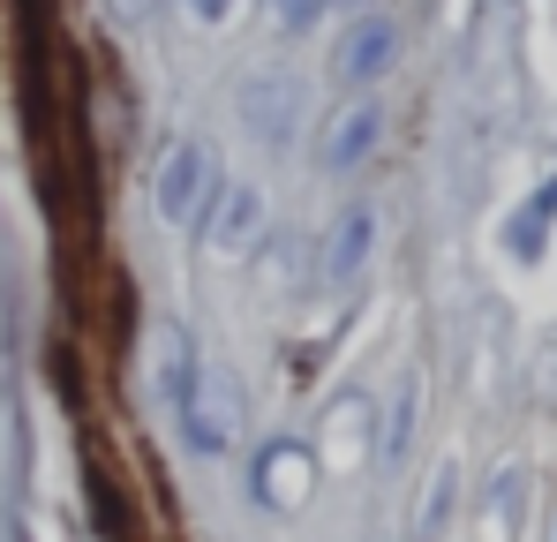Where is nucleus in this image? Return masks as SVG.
Masks as SVG:
<instances>
[{"label": "nucleus", "instance_id": "nucleus-9", "mask_svg": "<svg viewBox=\"0 0 557 542\" xmlns=\"http://www.w3.org/2000/svg\"><path fill=\"white\" fill-rule=\"evenodd\" d=\"M520 505H528V475L505 467V475L490 482V497H482V542H512L520 535Z\"/></svg>", "mask_w": 557, "mask_h": 542}, {"label": "nucleus", "instance_id": "nucleus-7", "mask_svg": "<svg viewBox=\"0 0 557 542\" xmlns=\"http://www.w3.org/2000/svg\"><path fill=\"white\" fill-rule=\"evenodd\" d=\"M376 136H384V113H376V106H347V113H332L324 144H317L324 174H355V167L376 151Z\"/></svg>", "mask_w": 557, "mask_h": 542}, {"label": "nucleus", "instance_id": "nucleus-4", "mask_svg": "<svg viewBox=\"0 0 557 542\" xmlns=\"http://www.w3.org/2000/svg\"><path fill=\"white\" fill-rule=\"evenodd\" d=\"M309 490H317V452H309V445L278 438V445L257 452V497H264L272 513H294V505H309Z\"/></svg>", "mask_w": 557, "mask_h": 542}, {"label": "nucleus", "instance_id": "nucleus-6", "mask_svg": "<svg viewBox=\"0 0 557 542\" xmlns=\"http://www.w3.org/2000/svg\"><path fill=\"white\" fill-rule=\"evenodd\" d=\"M370 249H376V211L370 204H347L332 219V234H324V286H347L355 271L370 264Z\"/></svg>", "mask_w": 557, "mask_h": 542}, {"label": "nucleus", "instance_id": "nucleus-11", "mask_svg": "<svg viewBox=\"0 0 557 542\" xmlns=\"http://www.w3.org/2000/svg\"><path fill=\"white\" fill-rule=\"evenodd\" d=\"M407 430H414V384H399V407H392V430H384V452H407Z\"/></svg>", "mask_w": 557, "mask_h": 542}, {"label": "nucleus", "instance_id": "nucleus-14", "mask_svg": "<svg viewBox=\"0 0 557 542\" xmlns=\"http://www.w3.org/2000/svg\"><path fill=\"white\" fill-rule=\"evenodd\" d=\"M106 8H113V15H144L151 0H106Z\"/></svg>", "mask_w": 557, "mask_h": 542}, {"label": "nucleus", "instance_id": "nucleus-12", "mask_svg": "<svg viewBox=\"0 0 557 542\" xmlns=\"http://www.w3.org/2000/svg\"><path fill=\"white\" fill-rule=\"evenodd\" d=\"M272 15L286 23V30H309V23L324 15V0H272Z\"/></svg>", "mask_w": 557, "mask_h": 542}, {"label": "nucleus", "instance_id": "nucleus-3", "mask_svg": "<svg viewBox=\"0 0 557 542\" xmlns=\"http://www.w3.org/2000/svg\"><path fill=\"white\" fill-rule=\"evenodd\" d=\"M392 61H399V23L384 8H355V23L339 30V53H332L339 84H376Z\"/></svg>", "mask_w": 557, "mask_h": 542}, {"label": "nucleus", "instance_id": "nucleus-13", "mask_svg": "<svg viewBox=\"0 0 557 542\" xmlns=\"http://www.w3.org/2000/svg\"><path fill=\"white\" fill-rule=\"evenodd\" d=\"M188 8H196L203 23H226V15H234V0H188Z\"/></svg>", "mask_w": 557, "mask_h": 542}, {"label": "nucleus", "instance_id": "nucleus-10", "mask_svg": "<svg viewBox=\"0 0 557 542\" xmlns=\"http://www.w3.org/2000/svg\"><path fill=\"white\" fill-rule=\"evenodd\" d=\"M445 513H453V467L430 482V497H422V542H437L445 535Z\"/></svg>", "mask_w": 557, "mask_h": 542}, {"label": "nucleus", "instance_id": "nucleus-5", "mask_svg": "<svg viewBox=\"0 0 557 542\" xmlns=\"http://www.w3.org/2000/svg\"><path fill=\"white\" fill-rule=\"evenodd\" d=\"M242 121L264 144H294V121H309V90L294 76H257V84H242Z\"/></svg>", "mask_w": 557, "mask_h": 542}, {"label": "nucleus", "instance_id": "nucleus-2", "mask_svg": "<svg viewBox=\"0 0 557 542\" xmlns=\"http://www.w3.org/2000/svg\"><path fill=\"white\" fill-rule=\"evenodd\" d=\"M211 188H219L211 151H203L196 136H182V144L159 159V219H166V226H196L203 204H211Z\"/></svg>", "mask_w": 557, "mask_h": 542}, {"label": "nucleus", "instance_id": "nucleus-1", "mask_svg": "<svg viewBox=\"0 0 557 542\" xmlns=\"http://www.w3.org/2000/svg\"><path fill=\"white\" fill-rule=\"evenodd\" d=\"M174 422H182V445L196 459H219V452L234 445V430H242V392H234V377L219 369V361H196L174 377Z\"/></svg>", "mask_w": 557, "mask_h": 542}, {"label": "nucleus", "instance_id": "nucleus-15", "mask_svg": "<svg viewBox=\"0 0 557 542\" xmlns=\"http://www.w3.org/2000/svg\"><path fill=\"white\" fill-rule=\"evenodd\" d=\"M339 8H370V0H339Z\"/></svg>", "mask_w": 557, "mask_h": 542}, {"label": "nucleus", "instance_id": "nucleus-8", "mask_svg": "<svg viewBox=\"0 0 557 542\" xmlns=\"http://www.w3.org/2000/svg\"><path fill=\"white\" fill-rule=\"evenodd\" d=\"M257 226H264V188H249V181H234L226 196H219V211H211V249L219 257H242L249 242H257Z\"/></svg>", "mask_w": 557, "mask_h": 542}]
</instances>
